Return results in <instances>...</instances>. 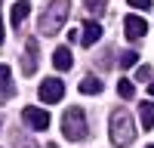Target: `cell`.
<instances>
[{"label":"cell","instance_id":"7402d4cb","mask_svg":"<svg viewBox=\"0 0 154 148\" xmlns=\"http://www.w3.org/2000/svg\"><path fill=\"white\" fill-rule=\"evenodd\" d=\"M49 148H56V145H49Z\"/></svg>","mask_w":154,"mask_h":148},{"label":"cell","instance_id":"8992f818","mask_svg":"<svg viewBox=\"0 0 154 148\" xmlns=\"http://www.w3.org/2000/svg\"><path fill=\"white\" fill-rule=\"evenodd\" d=\"M123 31H126L130 40H139V37L148 34V22H145L142 16H126V19H123Z\"/></svg>","mask_w":154,"mask_h":148},{"label":"cell","instance_id":"3957f363","mask_svg":"<svg viewBox=\"0 0 154 148\" xmlns=\"http://www.w3.org/2000/svg\"><path fill=\"white\" fill-rule=\"evenodd\" d=\"M62 133H65V139H71V142L86 139L89 127H86V114L80 108H68L65 111V117H62Z\"/></svg>","mask_w":154,"mask_h":148},{"label":"cell","instance_id":"4fadbf2b","mask_svg":"<svg viewBox=\"0 0 154 148\" xmlns=\"http://www.w3.org/2000/svg\"><path fill=\"white\" fill-rule=\"evenodd\" d=\"M25 74H28V77H31V74L37 71V46L34 43H28V53H25Z\"/></svg>","mask_w":154,"mask_h":148},{"label":"cell","instance_id":"603a6c76","mask_svg":"<svg viewBox=\"0 0 154 148\" xmlns=\"http://www.w3.org/2000/svg\"><path fill=\"white\" fill-rule=\"evenodd\" d=\"M148 148H154V145H148Z\"/></svg>","mask_w":154,"mask_h":148},{"label":"cell","instance_id":"6da1fadb","mask_svg":"<svg viewBox=\"0 0 154 148\" xmlns=\"http://www.w3.org/2000/svg\"><path fill=\"white\" fill-rule=\"evenodd\" d=\"M108 133H111V142L117 145V148H126V145H130V142L136 139V123H133V117H130V111H123V108L114 111Z\"/></svg>","mask_w":154,"mask_h":148},{"label":"cell","instance_id":"7a4b0ae2","mask_svg":"<svg viewBox=\"0 0 154 148\" xmlns=\"http://www.w3.org/2000/svg\"><path fill=\"white\" fill-rule=\"evenodd\" d=\"M68 9H71L68 0H53V3L43 9V16H40V34L53 37L56 31H62V25L68 22Z\"/></svg>","mask_w":154,"mask_h":148},{"label":"cell","instance_id":"44dd1931","mask_svg":"<svg viewBox=\"0 0 154 148\" xmlns=\"http://www.w3.org/2000/svg\"><path fill=\"white\" fill-rule=\"evenodd\" d=\"M0 43H3V19H0Z\"/></svg>","mask_w":154,"mask_h":148},{"label":"cell","instance_id":"e0dca14e","mask_svg":"<svg viewBox=\"0 0 154 148\" xmlns=\"http://www.w3.org/2000/svg\"><path fill=\"white\" fill-rule=\"evenodd\" d=\"M86 9L89 12H105V0H86Z\"/></svg>","mask_w":154,"mask_h":148},{"label":"cell","instance_id":"5bb4252c","mask_svg":"<svg viewBox=\"0 0 154 148\" xmlns=\"http://www.w3.org/2000/svg\"><path fill=\"white\" fill-rule=\"evenodd\" d=\"M12 148H40V145H37L34 139H28L25 133H16L12 136Z\"/></svg>","mask_w":154,"mask_h":148},{"label":"cell","instance_id":"d6986e66","mask_svg":"<svg viewBox=\"0 0 154 148\" xmlns=\"http://www.w3.org/2000/svg\"><path fill=\"white\" fill-rule=\"evenodd\" d=\"M136 77H139V80H151V68H148V65H142V68L136 71Z\"/></svg>","mask_w":154,"mask_h":148},{"label":"cell","instance_id":"30bf717a","mask_svg":"<svg viewBox=\"0 0 154 148\" xmlns=\"http://www.w3.org/2000/svg\"><path fill=\"white\" fill-rule=\"evenodd\" d=\"M139 123H142V130H154V102L139 105Z\"/></svg>","mask_w":154,"mask_h":148},{"label":"cell","instance_id":"5b68a950","mask_svg":"<svg viewBox=\"0 0 154 148\" xmlns=\"http://www.w3.org/2000/svg\"><path fill=\"white\" fill-rule=\"evenodd\" d=\"M22 120H25V127H31V130H37V133L49 127V114H46L43 108H25V111H22Z\"/></svg>","mask_w":154,"mask_h":148},{"label":"cell","instance_id":"9c48e42d","mask_svg":"<svg viewBox=\"0 0 154 148\" xmlns=\"http://www.w3.org/2000/svg\"><path fill=\"white\" fill-rule=\"evenodd\" d=\"M71 62H74V59H71V49H68V46H59L56 53H53V65H56V71H68Z\"/></svg>","mask_w":154,"mask_h":148},{"label":"cell","instance_id":"8fae6325","mask_svg":"<svg viewBox=\"0 0 154 148\" xmlns=\"http://www.w3.org/2000/svg\"><path fill=\"white\" fill-rule=\"evenodd\" d=\"M28 12H31V3H28V0H19V3L12 6V12H9V22L19 28V25H22L25 19H28Z\"/></svg>","mask_w":154,"mask_h":148},{"label":"cell","instance_id":"9a60e30c","mask_svg":"<svg viewBox=\"0 0 154 148\" xmlns=\"http://www.w3.org/2000/svg\"><path fill=\"white\" fill-rule=\"evenodd\" d=\"M117 93H120L123 99H133V96H136V86H133V80H120V83H117Z\"/></svg>","mask_w":154,"mask_h":148},{"label":"cell","instance_id":"7c38bea8","mask_svg":"<svg viewBox=\"0 0 154 148\" xmlns=\"http://www.w3.org/2000/svg\"><path fill=\"white\" fill-rule=\"evenodd\" d=\"M105 90V83H102L96 74H86V77L80 80V93H86V96H96V93H102Z\"/></svg>","mask_w":154,"mask_h":148},{"label":"cell","instance_id":"ba28073f","mask_svg":"<svg viewBox=\"0 0 154 148\" xmlns=\"http://www.w3.org/2000/svg\"><path fill=\"white\" fill-rule=\"evenodd\" d=\"M99 37H102V25H99V22H86V25H83V34H80V43H83V46H93Z\"/></svg>","mask_w":154,"mask_h":148},{"label":"cell","instance_id":"ffe728a7","mask_svg":"<svg viewBox=\"0 0 154 148\" xmlns=\"http://www.w3.org/2000/svg\"><path fill=\"white\" fill-rule=\"evenodd\" d=\"M148 96H154V80H151V83H148Z\"/></svg>","mask_w":154,"mask_h":148},{"label":"cell","instance_id":"ac0fdd59","mask_svg":"<svg viewBox=\"0 0 154 148\" xmlns=\"http://www.w3.org/2000/svg\"><path fill=\"white\" fill-rule=\"evenodd\" d=\"M130 6H136V9H151V0H126Z\"/></svg>","mask_w":154,"mask_h":148},{"label":"cell","instance_id":"2e32d148","mask_svg":"<svg viewBox=\"0 0 154 148\" xmlns=\"http://www.w3.org/2000/svg\"><path fill=\"white\" fill-rule=\"evenodd\" d=\"M136 62H139V56L133 53V49H130V53H123V56H120V65H123V68H133Z\"/></svg>","mask_w":154,"mask_h":148},{"label":"cell","instance_id":"52a82bcc","mask_svg":"<svg viewBox=\"0 0 154 148\" xmlns=\"http://www.w3.org/2000/svg\"><path fill=\"white\" fill-rule=\"evenodd\" d=\"M12 93H16V86H12V71L6 65H0V102L12 99Z\"/></svg>","mask_w":154,"mask_h":148},{"label":"cell","instance_id":"277c9868","mask_svg":"<svg viewBox=\"0 0 154 148\" xmlns=\"http://www.w3.org/2000/svg\"><path fill=\"white\" fill-rule=\"evenodd\" d=\"M37 96H40V102H46V105H56L62 96H65V83H62L59 77H46L43 83H40V90H37Z\"/></svg>","mask_w":154,"mask_h":148}]
</instances>
